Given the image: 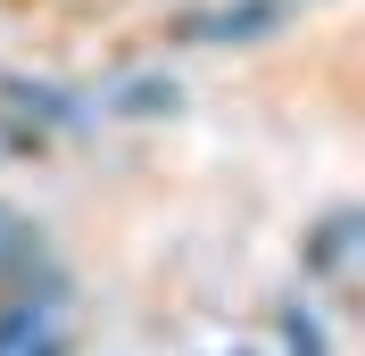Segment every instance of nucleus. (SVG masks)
I'll return each instance as SVG.
<instances>
[{"label": "nucleus", "mask_w": 365, "mask_h": 356, "mask_svg": "<svg viewBox=\"0 0 365 356\" xmlns=\"http://www.w3.org/2000/svg\"><path fill=\"white\" fill-rule=\"evenodd\" d=\"M58 273H0V356H67L58 332Z\"/></svg>", "instance_id": "obj_1"}, {"label": "nucleus", "mask_w": 365, "mask_h": 356, "mask_svg": "<svg viewBox=\"0 0 365 356\" xmlns=\"http://www.w3.org/2000/svg\"><path fill=\"white\" fill-rule=\"evenodd\" d=\"M282 17H291V0H225V9H191L175 33L182 42H266V33H282Z\"/></svg>", "instance_id": "obj_2"}, {"label": "nucleus", "mask_w": 365, "mask_h": 356, "mask_svg": "<svg viewBox=\"0 0 365 356\" xmlns=\"http://www.w3.org/2000/svg\"><path fill=\"white\" fill-rule=\"evenodd\" d=\"M349 241H357V216H324V232L307 241V273H341V257H349Z\"/></svg>", "instance_id": "obj_3"}, {"label": "nucleus", "mask_w": 365, "mask_h": 356, "mask_svg": "<svg viewBox=\"0 0 365 356\" xmlns=\"http://www.w3.org/2000/svg\"><path fill=\"white\" fill-rule=\"evenodd\" d=\"M116 108H125V116H175V83H158V75H141V83H125V100H116Z\"/></svg>", "instance_id": "obj_4"}, {"label": "nucleus", "mask_w": 365, "mask_h": 356, "mask_svg": "<svg viewBox=\"0 0 365 356\" xmlns=\"http://www.w3.org/2000/svg\"><path fill=\"white\" fill-rule=\"evenodd\" d=\"M282 348L291 356H324V323L307 307H282Z\"/></svg>", "instance_id": "obj_5"}, {"label": "nucleus", "mask_w": 365, "mask_h": 356, "mask_svg": "<svg viewBox=\"0 0 365 356\" xmlns=\"http://www.w3.org/2000/svg\"><path fill=\"white\" fill-rule=\"evenodd\" d=\"M9 224H17V216H0V241H9Z\"/></svg>", "instance_id": "obj_6"}]
</instances>
